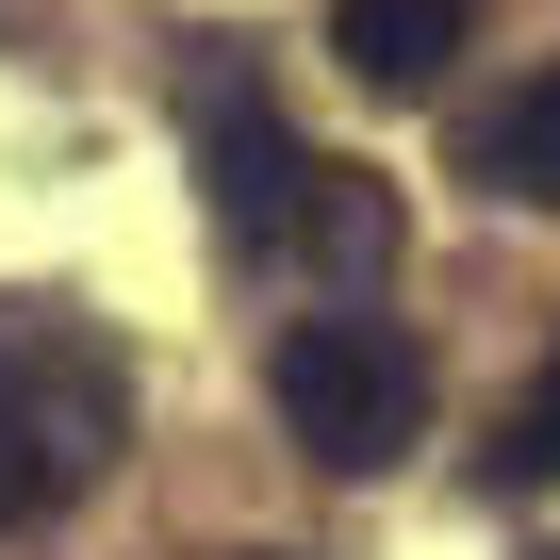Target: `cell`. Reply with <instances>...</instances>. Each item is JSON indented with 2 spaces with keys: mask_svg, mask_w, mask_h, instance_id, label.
I'll return each instance as SVG.
<instances>
[{
  "mask_svg": "<svg viewBox=\"0 0 560 560\" xmlns=\"http://www.w3.org/2000/svg\"><path fill=\"white\" fill-rule=\"evenodd\" d=\"M198 198H214V247H264V264H330V280H380L396 264V182L298 149L264 83H198Z\"/></svg>",
  "mask_w": 560,
  "mask_h": 560,
  "instance_id": "obj_1",
  "label": "cell"
},
{
  "mask_svg": "<svg viewBox=\"0 0 560 560\" xmlns=\"http://www.w3.org/2000/svg\"><path fill=\"white\" fill-rule=\"evenodd\" d=\"M132 445V347L67 298H18L0 314V544L83 511Z\"/></svg>",
  "mask_w": 560,
  "mask_h": 560,
  "instance_id": "obj_2",
  "label": "cell"
},
{
  "mask_svg": "<svg viewBox=\"0 0 560 560\" xmlns=\"http://www.w3.org/2000/svg\"><path fill=\"white\" fill-rule=\"evenodd\" d=\"M264 396H280V429H298L330 478H380V462L429 429V347H412L396 314H363V298H314L298 330L264 347Z\"/></svg>",
  "mask_w": 560,
  "mask_h": 560,
  "instance_id": "obj_3",
  "label": "cell"
},
{
  "mask_svg": "<svg viewBox=\"0 0 560 560\" xmlns=\"http://www.w3.org/2000/svg\"><path fill=\"white\" fill-rule=\"evenodd\" d=\"M462 50H478V0H330V67L363 100H445Z\"/></svg>",
  "mask_w": 560,
  "mask_h": 560,
  "instance_id": "obj_4",
  "label": "cell"
},
{
  "mask_svg": "<svg viewBox=\"0 0 560 560\" xmlns=\"http://www.w3.org/2000/svg\"><path fill=\"white\" fill-rule=\"evenodd\" d=\"M462 182H494V198L560 214V67H527L494 116H462Z\"/></svg>",
  "mask_w": 560,
  "mask_h": 560,
  "instance_id": "obj_5",
  "label": "cell"
},
{
  "mask_svg": "<svg viewBox=\"0 0 560 560\" xmlns=\"http://www.w3.org/2000/svg\"><path fill=\"white\" fill-rule=\"evenodd\" d=\"M494 478H511V494H560V347L527 363V396H511V429H494Z\"/></svg>",
  "mask_w": 560,
  "mask_h": 560,
  "instance_id": "obj_6",
  "label": "cell"
},
{
  "mask_svg": "<svg viewBox=\"0 0 560 560\" xmlns=\"http://www.w3.org/2000/svg\"><path fill=\"white\" fill-rule=\"evenodd\" d=\"M544 560H560V544H544Z\"/></svg>",
  "mask_w": 560,
  "mask_h": 560,
  "instance_id": "obj_7",
  "label": "cell"
}]
</instances>
